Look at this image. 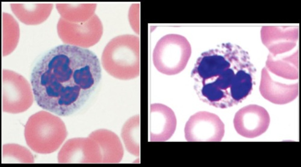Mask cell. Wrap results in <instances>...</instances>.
Returning <instances> with one entry per match:
<instances>
[{"instance_id":"cell-5","label":"cell","mask_w":301,"mask_h":167,"mask_svg":"<svg viewBox=\"0 0 301 167\" xmlns=\"http://www.w3.org/2000/svg\"><path fill=\"white\" fill-rule=\"evenodd\" d=\"M113 51V63L116 76L123 80H130L140 74V39L130 34L118 36L106 47Z\"/></svg>"},{"instance_id":"cell-1","label":"cell","mask_w":301,"mask_h":167,"mask_svg":"<svg viewBox=\"0 0 301 167\" xmlns=\"http://www.w3.org/2000/svg\"><path fill=\"white\" fill-rule=\"evenodd\" d=\"M99 60L84 47L63 44L45 54L33 70L31 81L36 103L61 116L79 111L94 92L101 78Z\"/></svg>"},{"instance_id":"cell-3","label":"cell","mask_w":301,"mask_h":167,"mask_svg":"<svg viewBox=\"0 0 301 167\" xmlns=\"http://www.w3.org/2000/svg\"><path fill=\"white\" fill-rule=\"evenodd\" d=\"M60 119L44 111L37 113L30 118L26 126L25 135L26 142L33 150L41 153H48L56 150L65 138L66 133L59 128Z\"/></svg>"},{"instance_id":"cell-8","label":"cell","mask_w":301,"mask_h":167,"mask_svg":"<svg viewBox=\"0 0 301 167\" xmlns=\"http://www.w3.org/2000/svg\"><path fill=\"white\" fill-rule=\"evenodd\" d=\"M270 121L269 114L265 108L252 104L241 108L236 113L233 124L235 130L240 135L253 138L266 131Z\"/></svg>"},{"instance_id":"cell-2","label":"cell","mask_w":301,"mask_h":167,"mask_svg":"<svg viewBox=\"0 0 301 167\" xmlns=\"http://www.w3.org/2000/svg\"><path fill=\"white\" fill-rule=\"evenodd\" d=\"M256 70L246 51L235 44L224 43L200 54L191 77L200 100L224 109L238 104L250 94Z\"/></svg>"},{"instance_id":"cell-10","label":"cell","mask_w":301,"mask_h":167,"mask_svg":"<svg viewBox=\"0 0 301 167\" xmlns=\"http://www.w3.org/2000/svg\"><path fill=\"white\" fill-rule=\"evenodd\" d=\"M260 91L263 97L277 104H284L295 99L298 93V83L286 84L272 80L268 72H262Z\"/></svg>"},{"instance_id":"cell-6","label":"cell","mask_w":301,"mask_h":167,"mask_svg":"<svg viewBox=\"0 0 301 167\" xmlns=\"http://www.w3.org/2000/svg\"><path fill=\"white\" fill-rule=\"evenodd\" d=\"M2 96L3 110L10 113L24 111L32 102L28 82L21 75L10 71L3 72Z\"/></svg>"},{"instance_id":"cell-9","label":"cell","mask_w":301,"mask_h":167,"mask_svg":"<svg viewBox=\"0 0 301 167\" xmlns=\"http://www.w3.org/2000/svg\"><path fill=\"white\" fill-rule=\"evenodd\" d=\"M150 140L151 142H164L174 133L177 120L173 111L164 104L155 103L150 106L149 118Z\"/></svg>"},{"instance_id":"cell-11","label":"cell","mask_w":301,"mask_h":167,"mask_svg":"<svg viewBox=\"0 0 301 167\" xmlns=\"http://www.w3.org/2000/svg\"><path fill=\"white\" fill-rule=\"evenodd\" d=\"M140 116L138 114L129 118L123 125L121 135L127 151L135 156L140 154Z\"/></svg>"},{"instance_id":"cell-7","label":"cell","mask_w":301,"mask_h":167,"mask_svg":"<svg viewBox=\"0 0 301 167\" xmlns=\"http://www.w3.org/2000/svg\"><path fill=\"white\" fill-rule=\"evenodd\" d=\"M184 133L188 142H219L224 136L225 126L217 115L200 111L189 118L185 126Z\"/></svg>"},{"instance_id":"cell-4","label":"cell","mask_w":301,"mask_h":167,"mask_svg":"<svg viewBox=\"0 0 301 167\" xmlns=\"http://www.w3.org/2000/svg\"><path fill=\"white\" fill-rule=\"evenodd\" d=\"M191 53L190 45L183 36L166 35L157 42L153 53V61L156 69L168 75L177 74L186 67Z\"/></svg>"}]
</instances>
